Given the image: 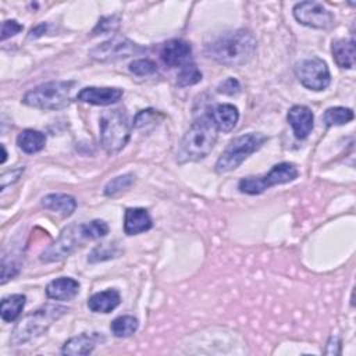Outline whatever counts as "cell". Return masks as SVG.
Returning <instances> with one entry per match:
<instances>
[{"mask_svg": "<svg viewBox=\"0 0 356 356\" xmlns=\"http://www.w3.org/2000/svg\"><path fill=\"white\" fill-rule=\"evenodd\" d=\"M256 38L248 29H235L218 35L206 46V54L225 67L248 64L256 53Z\"/></svg>", "mask_w": 356, "mask_h": 356, "instance_id": "obj_1", "label": "cell"}, {"mask_svg": "<svg viewBox=\"0 0 356 356\" xmlns=\"http://www.w3.org/2000/svg\"><path fill=\"white\" fill-rule=\"evenodd\" d=\"M217 128L207 114L195 120L179 143L177 163L184 164L188 161H199L209 156L217 142Z\"/></svg>", "mask_w": 356, "mask_h": 356, "instance_id": "obj_2", "label": "cell"}, {"mask_svg": "<svg viewBox=\"0 0 356 356\" xmlns=\"http://www.w3.org/2000/svg\"><path fill=\"white\" fill-rule=\"evenodd\" d=\"M132 128L125 108L104 111L100 117V145L103 150L110 156L121 152L131 138Z\"/></svg>", "mask_w": 356, "mask_h": 356, "instance_id": "obj_3", "label": "cell"}, {"mask_svg": "<svg viewBox=\"0 0 356 356\" xmlns=\"http://www.w3.org/2000/svg\"><path fill=\"white\" fill-rule=\"evenodd\" d=\"M75 81H50L28 90L22 104L39 110H61L70 104V93Z\"/></svg>", "mask_w": 356, "mask_h": 356, "instance_id": "obj_4", "label": "cell"}, {"mask_svg": "<svg viewBox=\"0 0 356 356\" xmlns=\"http://www.w3.org/2000/svg\"><path fill=\"white\" fill-rule=\"evenodd\" d=\"M267 139L268 138L261 132H248L234 138L216 161V172L224 174L238 168L250 154L257 152Z\"/></svg>", "mask_w": 356, "mask_h": 356, "instance_id": "obj_5", "label": "cell"}, {"mask_svg": "<svg viewBox=\"0 0 356 356\" xmlns=\"http://www.w3.org/2000/svg\"><path fill=\"white\" fill-rule=\"evenodd\" d=\"M65 313L67 307L64 306L47 305L26 314L14 328L11 342L14 345H21L42 335L56 320H58Z\"/></svg>", "mask_w": 356, "mask_h": 356, "instance_id": "obj_6", "label": "cell"}, {"mask_svg": "<svg viewBox=\"0 0 356 356\" xmlns=\"http://www.w3.org/2000/svg\"><path fill=\"white\" fill-rule=\"evenodd\" d=\"M299 171L293 163L282 161L271 167V170L261 175H249L238 182V189L246 195H260L275 185L292 182L298 178Z\"/></svg>", "mask_w": 356, "mask_h": 356, "instance_id": "obj_7", "label": "cell"}, {"mask_svg": "<svg viewBox=\"0 0 356 356\" xmlns=\"http://www.w3.org/2000/svg\"><path fill=\"white\" fill-rule=\"evenodd\" d=\"M85 241L88 239L83 235L81 224H71L65 227L58 238L40 253L39 259L42 263L60 261L74 253Z\"/></svg>", "mask_w": 356, "mask_h": 356, "instance_id": "obj_8", "label": "cell"}, {"mask_svg": "<svg viewBox=\"0 0 356 356\" xmlns=\"http://www.w3.org/2000/svg\"><path fill=\"white\" fill-rule=\"evenodd\" d=\"M146 51H147V49L145 46H140L128 38L113 36L111 39L104 40L100 44L90 49L89 57L96 61L106 63V61L128 58L132 56H139Z\"/></svg>", "mask_w": 356, "mask_h": 356, "instance_id": "obj_9", "label": "cell"}, {"mask_svg": "<svg viewBox=\"0 0 356 356\" xmlns=\"http://www.w3.org/2000/svg\"><path fill=\"white\" fill-rule=\"evenodd\" d=\"M295 75L305 88L314 92L327 89L331 82V74L327 63L316 56L299 61L295 65Z\"/></svg>", "mask_w": 356, "mask_h": 356, "instance_id": "obj_10", "label": "cell"}, {"mask_svg": "<svg viewBox=\"0 0 356 356\" xmlns=\"http://www.w3.org/2000/svg\"><path fill=\"white\" fill-rule=\"evenodd\" d=\"M295 19L313 29H327L332 25L334 17L330 10H327L318 1H300L293 6Z\"/></svg>", "mask_w": 356, "mask_h": 356, "instance_id": "obj_11", "label": "cell"}, {"mask_svg": "<svg viewBox=\"0 0 356 356\" xmlns=\"http://www.w3.org/2000/svg\"><path fill=\"white\" fill-rule=\"evenodd\" d=\"M160 57L163 63L168 67H182L191 63L192 57V46L189 42L182 39H171L165 42L161 47Z\"/></svg>", "mask_w": 356, "mask_h": 356, "instance_id": "obj_12", "label": "cell"}, {"mask_svg": "<svg viewBox=\"0 0 356 356\" xmlns=\"http://www.w3.org/2000/svg\"><path fill=\"white\" fill-rule=\"evenodd\" d=\"M122 95L124 90L120 88L86 86L78 92L76 100L95 106H110L117 103L122 97Z\"/></svg>", "mask_w": 356, "mask_h": 356, "instance_id": "obj_13", "label": "cell"}, {"mask_svg": "<svg viewBox=\"0 0 356 356\" xmlns=\"http://www.w3.org/2000/svg\"><path fill=\"white\" fill-rule=\"evenodd\" d=\"M286 120L292 127L296 139H306L314 127V114L307 106L303 104L292 106L288 110Z\"/></svg>", "mask_w": 356, "mask_h": 356, "instance_id": "obj_14", "label": "cell"}, {"mask_svg": "<svg viewBox=\"0 0 356 356\" xmlns=\"http://www.w3.org/2000/svg\"><path fill=\"white\" fill-rule=\"evenodd\" d=\"M103 341H104V337L99 332H92V334L82 332L65 341L61 348V353L70 355V356H85L92 353L96 345Z\"/></svg>", "mask_w": 356, "mask_h": 356, "instance_id": "obj_15", "label": "cell"}, {"mask_svg": "<svg viewBox=\"0 0 356 356\" xmlns=\"http://www.w3.org/2000/svg\"><path fill=\"white\" fill-rule=\"evenodd\" d=\"M207 117L211 120L214 127L218 132H229L235 128L239 120V111L234 104L229 103H220L209 108L206 113Z\"/></svg>", "mask_w": 356, "mask_h": 356, "instance_id": "obj_16", "label": "cell"}, {"mask_svg": "<svg viewBox=\"0 0 356 356\" xmlns=\"http://www.w3.org/2000/svg\"><path fill=\"white\" fill-rule=\"evenodd\" d=\"M153 227V220L146 209L129 207L124 213V232L127 235H138L149 231Z\"/></svg>", "mask_w": 356, "mask_h": 356, "instance_id": "obj_17", "label": "cell"}, {"mask_svg": "<svg viewBox=\"0 0 356 356\" xmlns=\"http://www.w3.org/2000/svg\"><path fill=\"white\" fill-rule=\"evenodd\" d=\"M79 282L71 277H60L50 281L44 289L46 296L53 300H71L79 292Z\"/></svg>", "mask_w": 356, "mask_h": 356, "instance_id": "obj_18", "label": "cell"}, {"mask_svg": "<svg viewBox=\"0 0 356 356\" xmlns=\"http://www.w3.org/2000/svg\"><path fill=\"white\" fill-rule=\"evenodd\" d=\"M121 303V295L117 289L108 288L93 293L88 299V307L93 313H110Z\"/></svg>", "mask_w": 356, "mask_h": 356, "instance_id": "obj_19", "label": "cell"}, {"mask_svg": "<svg viewBox=\"0 0 356 356\" xmlns=\"http://www.w3.org/2000/svg\"><path fill=\"white\" fill-rule=\"evenodd\" d=\"M42 206L46 210L58 213L61 217H70L76 209V200L67 193H49L42 197Z\"/></svg>", "mask_w": 356, "mask_h": 356, "instance_id": "obj_20", "label": "cell"}, {"mask_svg": "<svg viewBox=\"0 0 356 356\" xmlns=\"http://www.w3.org/2000/svg\"><path fill=\"white\" fill-rule=\"evenodd\" d=\"M331 53L335 64L339 68L350 70L355 65V39H337L332 40Z\"/></svg>", "mask_w": 356, "mask_h": 356, "instance_id": "obj_21", "label": "cell"}, {"mask_svg": "<svg viewBox=\"0 0 356 356\" xmlns=\"http://www.w3.org/2000/svg\"><path fill=\"white\" fill-rule=\"evenodd\" d=\"M17 145L24 153L33 154L44 147L46 135L36 129H24L17 136Z\"/></svg>", "mask_w": 356, "mask_h": 356, "instance_id": "obj_22", "label": "cell"}, {"mask_svg": "<svg viewBox=\"0 0 356 356\" xmlns=\"http://www.w3.org/2000/svg\"><path fill=\"white\" fill-rule=\"evenodd\" d=\"M25 302H26V296L22 293H14V295H8V296L3 298L1 303H0L1 320L6 323L15 321L19 317V314L25 306Z\"/></svg>", "mask_w": 356, "mask_h": 356, "instance_id": "obj_23", "label": "cell"}, {"mask_svg": "<svg viewBox=\"0 0 356 356\" xmlns=\"http://www.w3.org/2000/svg\"><path fill=\"white\" fill-rule=\"evenodd\" d=\"M355 114L353 110L349 107H342V106H335L330 107L324 111L321 120L327 127H338V125H345L353 120Z\"/></svg>", "mask_w": 356, "mask_h": 356, "instance_id": "obj_24", "label": "cell"}, {"mask_svg": "<svg viewBox=\"0 0 356 356\" xmlns=\"http://www.w3.org/2000/svg\"><path fill=\"white\" fill-rule=\"evenodd\" d=\"M139 327V321L136 317L125 314V316H120L117 318H114L110 324V330L111 334L117 338H127L131 337L132 334L136 332Z\"/></svg>", "mask_w": 356, "mask_h": 356, "instance_id": "obj_25", "label": "cell"}, {"mask_svg": "<svg viewBox=\"0 0 356 356\" xmlns=\"http://www.w3.org/2000/svg\"><path fill=\"white\" fill-rule=\"evenodd\" d=\"M203 75L197 65L195 63H188L179 68V72L177 75V86L185 88V86H192L196 85L202 81Z\"/></svg>", "mask_w": 356, "mask_h": 356, "instance_id": "obj_26", "label": "cell"}, {"mask_svg": "<svg viewBox=\"0 0 356 356\" xmlns=\"http://www.w3.org/2000/svg\"><path fill=\"white\" fill-rule=\"evenodd\" d=\"M135 181V175L128 172V174H124V175H118L115 178H113L111 181H108L104 186V195L106 196H115L118 195L120 192L128 189Z\"/></svg>", "mask_w": 356, "mask_h": 356, "instance_id": "obj_27", "label": "cell"}, {"mask_svg": "<svg viewBox=\"0 0 356 356\" xmlns=\"http://www.w3.org/2000/svg\"><path fill=\"white\" fill-rule=\"evenodd\" d=\"M81 227L88 241L100 239L108 234V225L103 220H92L88 222H82Z\"/></svg>", "mask_w": 356, "mask_h": 356, "instance_id": "obj_28", "label": "cell"}, {"mask_svg": "<svg viewBox=\"0 0 356 356\" xmlns=\"http://www.w3.org/2000/svg\"><path fill=\"white\" fill-rule=\"evenodd\" d=\"M118 249L113 245V243H102L99 246H96L92 253L88 257L89 263H97V261H103L111 257H115L118 254Z\"/></svg>", "mask_w": 356, "mask_h": 356, "instance_id": "obj_29", "label": "cell"}, {"mask_svg": "<svg viewBox=\"0 0 356 356\" xmlns=\"http://www.w3.org/2000/svg\"><path fill=\"white\" fill-rule=\"evenodd\" d=\"M129 71L138 76H146L154 74L157 71V65L153 60L138 58L129 64Z\"/></svg>", "mask_w": 356, "mask_h": 356, "instance_id": "obj_30", "label": "cell"}, {"mask_svg": "<svg viewBox=\"0 0 356 356\" xmlns=\"http://www.w3.org/2000/svg\"><path fill=\"white\" fill-rule=\"evenodd\" d=\"M120 15H108V17H102L96 26L93 28L92 33L93 35H102V33H110L118 29L120 26Z\"/></svg>", "mask_w": 356, "mask_h": 356, "instance_id": "obj_31", "label": "cell"}, {"mask_svg": "<svg viewBox=\"0 0 356 356\" xmlns=\"http://www.w3.org/2000/svg\"><path fill=\"white\" fill-rule=\"evenodd\" d=\"M217 92L218 93H222V95H227V96H234V95H238L241 92V83L236 78H227L224 79L218 86H217Z\"/></svg>", "mask_w": 356, "mask_h": 356, "instance_id": "obj_32", "label": "cell"}, {"mask_svg": "<svg viewBox=\"0 0 356 356\" xmlns=\"http://www.w3.org/2000/svg\"><path fill=\"white\" fill-rule=\"evenodd\" d=\"M22 28L24 26L18 21H15V19H6L3 22V25H1V40H6L10 36L17 35L18 32L22 31Z\"/></svg>", "mask_w": 356, "mask_h": 356, "instance_id": "obj_33", "label": "cell"}, {"mask_svg": "<svg viewBox=\"0 0 356 356\" xmlns=\"http://www.w3.org/2000/svg\"><path fill=\"white\" fill-rule=\"evenodd\" d=\"M24 170H25L24 167H17V168H13V170H8V171L3 172V174H1V178H0V181H1L0 188L4 189L7 185H10V184L18 181V178L22 175Z\"/></svg>", "mask_w": 356, "mask_h": 356, "instance_id": "obj_34", "label": "cell"}, {"mask_svg": "<svg viewBox=\"0 0 356 356\" xmlns=\"http://www.w3.org/2000/svg\"><path fill=\"white\" fill-rule=\"evenodd\" d=\"M341 348H342L341 338L337 337V335H331L327 345H325L324 353L325 355H341Z\"/></svg>", "mask_w": 356, "mask_h": 356, "instance_id": "obj_35", "label": "cell"}, {"mask_svg": "<svg viewBox=\"0 0 356 356\" xmlns=\"http://www.w3.org/2000/svg\"><path fill=\"white\" fill-rule=\"evenodd\" d=\"M46 26H47V25H46L44 22H42V24H39V25L33 26V28L29 31L28 38H29V39H36V38L42 36V35L46 32Z\"/></svg>", "mask_w": 356, "mask_h": 356, "instance_id": "obj_36", "label": "cell"}, {"mask_svg": "<svg viewBox=\"0 0 356 356\" xmlns=\"http://www.w3.org/2000/svg\"><path fill=\"white\" fill-rule=\"evenodd\" d=\"M1 150H3V157H1V164H3L6 161V159H7V152H6L4 145H1Z\"/></svg>", "mask_w": 356, "mask_h": 356, "instance_id": "obj_37", "label": "cell"}]
</instances>
